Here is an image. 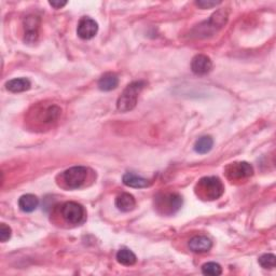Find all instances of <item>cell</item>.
<instances>
[{"label":"cell","instance_id":"cell-1","mask_svg":"<svg viewBox=\"0 0 276 276\" xmlns=\"http://www.w3.org/2000/svg\"><path fill=\"white\" fill-rule=\"evenodd\" d=\"M146 83L143 81H135L129 84L121 96L118 98L117 102V108L119 111L121 112H128L133 110L136 107L138 96H139L140 92L145 87Z\"/></svg>","mask_w":276,"mask_h":276},{"label":"cell","instance_id":"cell-2","mask_svg":"<svg viewBox=\"0 0 276 276\" xmlns=\"http://www.w3.org/2000/svg\"><path fill=\"white\" fill-rule=\"evenodd\" d=\"M198 188L200 194L206 200H216L220 198L224 188L221 180L218 177H204L199 181Z\"/></svg>","mask_w":276,"mask_h":276},{"label":"cell","instance_id":"cell-3","mask_svg":"<svg viewBox=\"0 0 276 276\" xmlns=\"http://www.w3.org/2000/svg\"><path fill=\"white\" fill-rule=\"evenodd\" d=\"M86 177L87 168L84 166H73L63 173V178L69 189H78L85 183Z\"/></svg>","mask_w":276,"mask_h":276},{"label":"cell","instance_id":"cell-4","mask_svg":"<svg viewBox=\"0 0 276 276\" xmlns=\"http://www.w3.org/2000/svg\"><path fill=\"white\" fill-rule=\"evenodd\" d=\"M62 216L70 224H80L84 221L85 211L82 205L76 202H67L62 207Z\"/></svg>","mask_w":276,"mask_h":276},{"label":"cell","instance_id":"cell-5","mask_svg":"<svg viewBox=\"0 0 276 276\" xmlns=\"http://www.w3.org/2000/svg\"><path fill=\"white\" fill-rule=\"evenodd\" d=\"M158 205L166 214H175L183 206V198L177 193L165 194L162 199H159Z\"/></svg>","mask_w":276,"mask_h":276},{"label":"cell","instance_id":"cell-6","mask_svg":"<svg viewBox=\"0 0 276 276\" xmlns=\"http://www.w3.org/2000/svg\"><path fill=\"white\" fill-rule=\"evenodd\" d=\"M98 31V24L91 17H82L79 21L77 34L81 39L90 40L96 36Z\"/></svg>","mask_w":276,"mask_h":276},{"label":"cell","instance_id":"cell-7","mask_svg":"<svg viewBox=\"0 0 276 276\" xmlns=\"http://www.w3.org/2000/svg\"><path fill=\"white\" fill-rule=\"evenodd\" d=\"M227 173L231 179H244L252 176L254 168L247 162L232 163L227 167Z\"/></svg>","mask_w":276,"mask_h":276},{"label":"cell","instance_id":"cell-8","mask_svg":"<svg viewBox=\"0 0 276 276\" xmlns=\"http://www.w3.org/2000/svg\"><path fill=\"white\" fill-rule=\"evenodd\" d=\"M212 68V63L208 56L199 54L197 56H194L192 62H191V69L192 71L199 74V76H202V74L208 73Z\"/></svg>","mask_w":276,"mask_h":276},{"label":"cell","instance_id":"cell-9","mask_svg":"<svg viewBox=\"0 0 276 276\" xmlns=\"http://www.w3.org/2000/svg\"><path fill=\"white\" fill-rule=\"evenodd\" d=\"M38 28L39 18L37 16H27L26 20H25V42H36L37 38H38Z\"/></svg>","mask_w":276,"mask_h":276},{"label":"cell","instance_id":"cell-10","mask_svg":"<svg viewBox=\"0 0 276 276\" xmlns=\"http://www.w3.org/2000/svg\"><path fill=\"white\" fill-rule=\"evenodd\" d=\"M189 247L193 253L202 254L209 252L210 248L212 247V242L210 238L204 235H198L192 237L189 241Z\"/></svg>","mask_w":276,"mask_h":276},{"label":"cell","instance_id":"cell-11","mask_svg":"<svg viewBox=\"0 0 276 276\" xmlns=\"http://www.w3.org/2000/svg\"><path fill=\"white\" fill-rule=\"evenodd\" d=\"M116 206L119 210L123 212L132 211L136 206V201L134 197L130 193H122L116 199Z\"/></svg>","mask_w":276,"mask_h":276},{"label":"cell","instance_id":"cell-12","mask_svg":"<svg viewBox=\"0 0 276 276\" xmlns=\"http://www.w3.org/2000/svg\"><path fill=\"white\" fill-rule=\"evenodd\" d=\"M39 205V200L34 194H24L18 200V207L24 212H33Z\"/></svg>","mask_w":276,"mask_h":276},{"label":"cell","instance_id":"cell-13","mask_svg":"<svg viewBox=\"0 0 276 276\" xmlns=\"http://www.w3.org/2000/svg\"><path fill=\"white\" fill-rule=\"evenodd\" d=\"M119 84V78L117 74L108 72L105 73L104 76L98 81V89L104 92H109L115 90Z\"/></svg>","mask_w":276,"mask_h":276},{"label":"cell","instance_id":"cell-14","mask_svg":"<svg viewBox=\"0 0 276 276\" xmlns=\"http://www.w3.org/2000/svg\"><path fill=\"white\" fill-rule=\"evenodd\" d=\"M30 86H31L30 81L26 78H15L8 81V82L5 83L7 90L12 93H21V92L28 91L30 89Z\"/></svg>","mask_w":276,"mask_h":276},{"label":"cell","instance_id":"cell-15","mask_svg":"<svg viewBox=\"0 0 276 276\" xmlns=\"http://www.w3.org/2000/svg\"><path fill=\"white\" fill-rule=\"evenodd\" d=\"M123 184L131 188H146L149 186V181L133 173H127L123 176Z\"/></svg>","mask_w":276,"mask_h":276},{"label":"cell","instance_id":"cell-16","mask_svg":"<svg viewBox=\"0 0 276 276\" xmlns=\"http://www.w3.org/2000/svg\"><path fill=\"white\" fill-rule=\"evenodd\" d=\"M212 146H214V140L210 136H202L194 145V151L199 154H206L210 151Z\"/></svg>","mask_w":276,"mask_h":276},{"label":"cell","instance_id":"cell-17","mask_svg":"<svg viewBox=\"0 0 276 276\" xmlns=\"http://www.w3.org/2000/svg\"><path fill=\"white\" fill-rule=\"evenodd\" d=\"M117 260L119 263H121L122 266L131 267L135 265L137 258L136 255L132 252V250L128 248H122L117 253Z\"/></svg>","mask_w":276,"mask_h":276},{"label":"cell","instance_id":"cell-18","mask_svg":"<svg viewBox=\"0 0 276 276\" xmlns=\"http://www.w3.org/2000/svg\"><path fill=\"white\" fill-rule=\"evenodd\" d=\"M61 115V109L58 107V106H50L46 110H45V114H43L42 117V121L46 122V123H51L54 122L59 119Z\"/></svg>","mask_w":276,"mask_h":276},{"label":"cell","instance_id":"cell-19","mask_svg":"<svg viewBox=\"0 0 276 276\" xmlns=\"http://www.w3.org/2000/svg\"><path fill=\"white\" fill-rule=\"evenodd\" d=\"M202 273L204 275L218 276V275H221L222 268L220 267V265H218L216 262H207L202 267Z\"/></svg>","mask_w":276,"mask_h":276},{"label":"cell","instance_id":"cell-20","mask_svg":"<svg viewBox=\"0 0 276 276\" xmlns=\"http://www.w3.org/2000/svg\"><path fill=\"white\" fill-rule=\"evenodd\" d=\"M259 263L263 269H274L276 265V257L273 254L262 255L259 258Z\"/></svg>","mask_w":276,"mask_h":276},{"label":"cell","instance_id":"cell-21","mask_svg":"<svg viewBox=\"0 0 276 276\" xmlns=\"http://www.w3.org/2000/svg\"><path fill=\"white\" fill-rule=\"evenodd\" d=\"M11 234H12V230L9 225L4 223L0 224V241L2 243L7 242L8 240H10Z\"/></svg>","mask_w":276,"mask_h":276},{"label":"cell","instance_id":"cell-22","mask_svg":"<svg viewBox=\"0 0 276 276\" xmlns=\"http://www.w3.org/2000/svg\"><path fill=\"white\" fill-rule=\"evenodd\" d=\"M220 1H206V0H201V1H197L196 4L198 7L202 8V9H210V8H214L216 5L220 4Z\"/></svg>","mask_w":276,"mask_h":276},{"label":"cell","instance_id":"cell-23","mask_svg":"<svg viewBox=\"0 0 276 276\" xmlns=\"http://www.w3.org/2000/svg\"><path fill=\"white\" fill-rule=\"evenodd\" d=\"M49 4L55 9H61L67 4V1H49Z\"/></svg>","mask_w":276,"mask_h":276}]
</instances>
